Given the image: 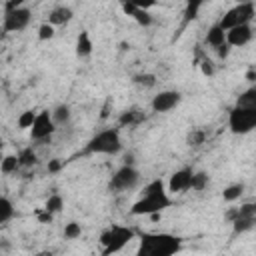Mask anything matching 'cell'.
Masks as SVG:
<instances>
[{
  "label": "cell",
  "instance_id": "f35d334b",
  "mask_svg": "<svg viewBox=\"0 0 256 256\" xmlns=\"http://www.w3.org/2000/svg\"><path fill=\"white\" fill-rule=\"evenodd\" d=\"M0 34H2V26H0Z\"/></svg>",
  "mask_w": 256,
  "mask_h": 256
},
{
  "label": "cell",
  "instance_id": "6da1fadb",
  "mask_svg": "<svg viewBox=\"0 0 256 256\" xmlns=\"http://www.w3.org/2000/svg\"><path fill=\"white\" fill-rule=\"evenodd\" d=\"M182 250V238L170 232H142L134 256H176Z\"/></svg>",
  "mask_w": 256,
  "mask_h": 256
},
{
  "label": "cell",
  "instance_id": "d4e9b609",
  "mask_svg": "<svg viewBox=\"0 0 256 256\" xmlns=\"http://www.w3.org/2000/svg\"><path fill=\"white\" fill-rule=\"evenodd\" d=\"M62 206H64L62 196H60V194H52V196H48V200H46V204H44V210L50 212V214H56V212L62 210Z\"/></svg>",
  "mask_w": 256,
  "mask_h": 256
},
{
  "label": "cell",
  "instance_id": "f1b7e54d",
  "mask_svg": "<svg viewBox=\"0 0 256 256\" xmlns=\"http://www.w3.org/2000/svg\"><path fill=\"white\" fill-rule=\"evenodd\" d=\"M80 234H82L80 224H76V222H68V224L64 226V236H66L68 240H74V238H78Z\"/></svg>",
  "mask_w": 256,
  "mask_h": 256
},
{
  "label": "cell",
  "instance_id": "44dd1931",
  "mask_svg": "<svg viewBox=\"0 0 256 256\" xmlns=\"http://www.w3.org/2000/svg\"><path fill=\"white\" fill-rule=\"evenodd\" d=\"M16 158H18V164H20V166H24V168L34 166V164H36V160H38V158H36V152H34L30 146H28V148H22V150L18 152V156H16Z\"/></svg>",
  "mask_w": 256,
  "mask_h": 256
},
{
  "label": "cell",
  "instance_id": "30bf717a",
  "mask_svg": "<svg viewBox=\"0 0 256 256\" xmlns=\"http://www.w3.org/2000/svg\"><path fill=\"white\" fill-rule=\"evenodd\" d=\"M254 222H256V204L252 202H246L238 208V216L232 220V226H234V234H244L248 230L254 228Z\"/></svg>",
  "mask_w": 256,
  "mask_h": 256
},
{
  "label": "cell",
  "instance_id": "7a4b0ae2",
  "mask_svg": "<svg viewBox=\"0 0 256 256\" xmlns=\"http://www.w3.org/2000/svg\"><path fill=\"white\" fill-rule=\"evenodd\" d=\"M170 206H172V200H170V196L164 188V182L160 178H156L150 184H146L142 198L132 204L130 214H134V216H154V214H160L162 210H166Z\"/></svg>",
  "mask_w": 256,
  "mask_h": 256
},
{
  "label": "cell",
  "instance_id": "d6a6232c",
  "mask_svg": "<svg viewBox=\"0 0 256 256\" xmlns=\"http://www.w3.org/2000/svg\"><path fill=\"white\" fill-rule=\"evenodd\" d=\"M202 72L206 74V76H212L214 74V66H212V62L206 58V60H202Z\"/></svg>",
  "mask_w": 256,
  "mask_h": 256
},
{
  "label": "cell",
  "instance_id": "5bb4252c",
  "mask_svg": "<svg viewBox=\"0 0 256 256\" xmlns=\"http://www.w3.org/2000/svg\"><path fill=\"white\" fill-rule=\"evenodd\" d=\"M122 10H124V14H128V16H132L140 26H150L152 24V14L148 12V10H144V8H140L136 2H126V4H122Z\"/></svg>",
  "mask_w": 256,
  "mask_h": 256
},
{
  "label": "cell",
  "instance_id": "e575fe53",
  "mask_svg": "<svg viewBox=\"0 0 256 256\" xmlns=\"http://www.w3.org/2000/svg\"><path fill=\"white\" fill-rule=\"evenodd\" d=\"M216 52H218L220 58H228V54H230V46H228V44H222L220 48H216Z\"/></svg>",
  "mask_w": 256,
  "mask_h": 256
},
{
  "label": "cell",
  "instance_id": "ac0fdd59",
  "mask_svg": "<svg viewBox=\"0 0 256 256\" xmlns=\"http://www.w3.org/2000/svg\"><path fill=\"white\" fill-rule=\"evenodd\" d=\"M206 44H210L212 48H220L222 44H226V32L218 24H212L206 32Z\"/></svg>",
  "mask_w": 256,
  "mask_h": 256
},
{
  "label": "cell",
  "instance_id": "484cf974",
  "mask_svg": "<svg viewBox=\"0 0 256 256\" xmlns=\"http://www.w3.org/2000/svg\"><path fill=\"white\" fill-rule=\"evenodd\" d=\"M206 186H208V174H206V172H192V182H190V188H192V190L202 192Z\"/></svg>",
  "mask_w": 256,
  "mask_h": 256
},
{
  "label": "cell",
  "instance_id": "277c9868",
  "mask_svg": "<svg viewBox=\"0 0 256 256\" xmlns=\"http://www.w3.org/2000/svg\"><path fill=\"white\" fill-rule=\"evenodd\" d=\"M136 236V230L130 226H112L100 234L102 244V256H112L120 252L124 246L130 244V240Z\"/></svg>",
  "mask_w": 256,
  "mask_h": 256
},
{
  "label": "cell",
  "instance_id": "603a6c76",
  "mask_svg": "<svg viewBox=\"0 0 256 256\" xmlns=\"http://www.w3.org/2000/svg\"><path fill=\"white\" fill-rule=\"evenodd\" d=\"M14 216V206L6 196H0V224L8 222Z\"/></svg>",
  "mask_w": 256,
  "mask_h": 256
},
{
  "label": "cell",
  "instance_id": "d6986e66",
  "mask_svg": "<svg viewBox=\"0 0 256 256\" xmlns=\"http://www.w3.org/2000/svg\"><path fill=\"white\" fill-rule=\"evenodd\" d=\"M50 116H52L54 126H64V124L70 122L72 112H70V106H68V104H58V106L50 112Z\"/></svg>",
  "mask_w": 256,
  "mask_h": 256
},
{
  "label": "cell",
  "instance_id": "7c38bea8",
  "mask_svg": "<svg viewBox=\"0 0 256 256\" xmlns=\"http://www.w3.org/2000/svg\"><path fill=\"white\" fill-rule=\"evenodd\" d=\"M254 32L250 24H242V26H234L230 30H226V44L228 46H246L252 40Z\"/></svg>",
  "mask_w": 256,
  "mask_h": 256
},
{
  "label": "cell",
  "instance_id": "83f0119b",
  "mask_svg": "<svg viewBox=\"0 0 256 256\" xmlns=\"http://www.w3.org/2000/svg\"><path fill=\"white\" fill-rule=\"evenodd\" d=\"M34 118H36V112H32V110H24V112L18 116V126H20V128H32Z\"/></svg>",
  "mask_w": 256,
  "mask_h": 256
},
{
  "label": "cell",
  "instance_id": "7402d4cb",
  "mask_svg": "<svg viewBox=\"0 0 256 256\" xmlns=\"http://www.w3.org/2000/svg\"><path fill=\"white\" fill-rule=\"evenodd\" d=\"M242 194H244V184L236 182V184H230V186H226V188H224L222 198H224L226 202H234V200H238Z\"/></svg>",
  "mask_w": 256,
  "mask_h": 256
},
{
  "label": "cell",
  "instance_id": "3957f363",
  "mask_svg": "<svg viewBox=\"0 0 256 256\" xmlns=\"http://www.w3.org/2000/svg\"><path fill=\"white\" fill-rule=\"evenodd\" d=\"M120 150H122V140H120L118 128H106L96 132L86 142V148H84L86 154H108V156H114Z\"/></svg>",
  "mask_w": 256,
  "mask_h": 256
},
{
  "label": "cell",
  "instance_id": "4fadbf2b",
  "mask_svg": "<svg viewBox=\"0 0 256 256\" xmlns=\"http://www.w3.org/2000/svg\"><path fill=\"white\" fill-rule=\"evenodd\" d=\"M190 182H192V170L190 168H180L170 176L168 182V192L172 194H182L186 190H190Z\"/></svg>",
  "mask_w": 256,
  "mask_h": 256
},
{
  "label": "cell",
  "instance_id": "8992f818",
  "mask_svg": "<svg viewBox=\"0 0 256 256\" xmlns=\"http://www.w3.org/2000/svg\"><path fill=\"white\" fill-rule=\"evenodd\" d=\"M254 12H256L254 2H250V0H248V2H240V4H236V6H232L230 10L224 12V16L220 18L218 26L226 32V30H230V28H234V26L250 24L252 18H254Z\"/></svg>",
  "mask_w": 256,
  "mask_h": 256
},
{
  "label": "cell",
  "instance_id": "f546056e",
  "mask_svg": "<svg viewBox=\"0 0 256 256\" xmlns=\"http://www.w3.org/2000/svg\"><path fill=\"white\" fill-rule=\"evenodd\" d=\"M204 138H206V132L204 130H192L190 134H188V144L190 146H200L202 142H204Z\"/></svg>",
  "mask_w": 256,
  "mask_h": 256
},
{
  "label": "cell",
  "instance_id": "4316f807",
  "mask_svg": "<svg viewBox=\"0 0 256 256\" xmlns=\"http://www.w3.org/2000/svg\"><path fill=\"white\" fill-rule=\"evenodd\" d=\"M18 168H20V164H18V158L16 156H4L2 162H0V172L2 174H12Z\"/></svg>",
  "mask_w": 256,
  "mask_h": 256
},
{
  "label": "cell",
  "instance_id": "8fae6325",
  "mask_svg": "<svg viewBox=\"0 0 256 256\" xmlns=\"http://www.w3.org/2000/svg\"><path fill=\"white\" fill-rule=\"evenodd\" d=\"M180 100H182L180 92H176V90H162V92H158L152 98V110L154 112H168L174 106H178Z\"/></svg>",
  "mask_w": 256,
  "mask_h": 256
},
{
  "label": "cell",
  "instance_id": "9c48e42d",
  "mask_svg": "<svg viewBox=\"0 0 256 256\" xmlns=\"http://www.w3.org/2000/svg\"><path fill=\"white\" fill-rule=\"evenodd\" d=\"M54 132H56V126H54V122H52L50 112H48V110L38 112L36 118H34V124H32V128H30L32 140H38V142H40V140H46V138H50Z\"/></svg>",
  "mask_w": 256,
  "mask_h": 256
},
{
  "label": "cell",
  "instance_id": "8d00e7d4",
  "mask_svg": "<svg viewBox=\"0 0 256 256\" xmlns=\"http://www.w3.org/2000/svg\"><path fill=\"white\" fill-rule=\"evenodd\" d=\"M2 148H4V140L0 138V162H2V158H4V156H2Z\"/></svg>",
  "mask_w": 256,
  "mask_h": 256
},
{
  "label": "cell",
  "instance_id": "ffe728a7",
  "mask_svg": "<svg viewBox=\"0 0 256 256\" xmlns=\"http://www.w3.org/2000/svg\"><path fill=\"white\" fill-rule=\"evenodd\" d=\"M238 108H256V86H250L236 98Z\"/></svg>",
  "mask_w": 256,
  "mask_h": 256
},
{
  "label": "cell",
  "instance_id": "d590c367",
  "mask_svg": "<svg viewBox=\"0 0 256 256\" xmlns=\"http://www.w3.org/2000/svg\"><path fill=\"white\" fill-rule=\"evenodd\" d=\"M50 218H52L50 212H46V210H44V212H38V220H40V222H50Z\"/></svg>",
  "mask_w": 256,
  "mask_h": 256
},
{
  "label": "cell",
  "instance_id": "1f68e13d",
  "mask_svg": "<svg viewBox=\"0 0 256 256\" xmlns=\"http://www.w3.org/2000/svg\"><path fill=\"white\" fill-rule=\"evenodd\" d=\"M200 6H202L200 2H188V6H186V18H184V24L196 18V12H198V8H200Z\"/></svg>",
  "mask_w": 256,
  "mask_h": 256
},
{
  "label": "cell",
  "instance_id": "e0dca14e",
  "mask_svg": "<svg viewBox=\"0 0 256 256\" xmlns=\"http://www.w3.org/2000/svg\"><path fill=\"white\" fill-rule=\"evenodd\" d=\"M92 40H90V34L86 30H82L76 38V56L78 58H88L92 54Z\"/></svg>",
  "mask_w": 256,
  "mask_h": 256
},
{
  "label": "cell",
  "instance_id": "2e32d148",
  "mask_svg": "<svg viewBox=\"0 0 256 256\" xmlns=\"http://www.w3.org/2000/svg\"><path fill=\"white\" fill-rule=\"evenodd\" d=\"M144 118H146V114H144L140 108H128V110H124V112L120 114L118 126H122V128H126V126H138Z\"/></svg>",
  "mask_w": 256,
  "mask_h": 256
},
{
  "label": "cell",
  "instance_id": "9a60e30c",
  "mask_svg": "<svg viewBox=\"0 0 256 256\" xmlns=\"http://www.w3.org/2000/svg\"><path fill=\"white\" fill-rule=\"evenodd\" d=\"M72 16H74L72 8H68V6H56L48 14V24H52V26H64V24H68L72 20Z\"/></svg>",
  "mask_w": 256,
  "mask_h": 256
},
{
  "label": "cell",
  "instance_id": "52a82bcc",
  "mask_svg": "<svg viewBox=\"0 0 256 256\" xmlns=\"http://www.w3.org/2000/svg\"><path fill=\"white\" fill-rule=\"evenodd\" d=\"M228 128L234 134H248L256 128V108L234 106L228 114Z\"/></svg>",
  "mask_w": 256,
  "mask_h": 256
},
{
  "label": "cell",
  "instance_id": "4dcf8cb0",
  "mask_svg": "<svg viewBox=\"0 0 256 256\" xmlns=\"http://www.w3.org/2000/svg\"><path fill=\"white\" fill-rule=\"evenodd\" d=\"M52 36H54V26H52V24L44 22V24L38 26V38H40V40H50Z\"/></svg>",
  "mask_w": 256,
  "mask_h": 256
},
{
  "label": "cell",
  "instance_id": "cb8c5ba5",
  "mask_svg": "<svg viewBox=\"0 0 256 256\" xmlns=\"http://www.w3.org/2000/svg\"><path fill=\"white\" fill-rule=\"evenodd\" d=\"M132 82L136 86H142V88H152V86H156V76L150 72H140L132 78Z\"/></svg>",
  "mask_w": 256,
  "mask_h": 256
},
{
  "label": "cell",
  "instance_id": "74e56055",
  "mask_svg": "<svg viewBox=\"0 0 256 256\" xmlns=\"http://www.w3.org/2000/svg\"><path fill=\"white\" fill-rule=\"evenodd\" d=\"M38 256H52V254H50V252H40Z\"/></svg>",
  "mask_w": 256,
  "mask_h": 256
},
{
  "label": "cell",
  "instance_id": "5b68a950",
  "mask_svg": "<svg viewBox=\"0 0 256 256\" xmlns=\"http://www.w3.org/2000/svg\"><path fill=\"white\" fill-rule=\"evenodd\" d=\"M4 10L6 12H4V20H2V32H20L32 20L30 8L22 6L20 2H8L4 6Z\"/></svg>",
  "mask_w": 256,
  "mask_h": 256
},
{
  "label": "cell",
  "instance_id": "836d02e7",
  "mask_svg": "<svg viewBox=\"0 0 256 256\" xmlns=\"http://www.w3.org/2000/svg\"><path fill=\"white\" fill-rule=\"evenodd\" d=\"M60 168H62V162L58 158H54V160L48 162V172H58Z\"/></svg>",
  "mask_w": 256,
  "mask_h": 256
},
{
  "label": "cell",
  "instance_id": "ba28073f",
  "mask_svg": "<svg viewBox=\"0 0 256 256\" xmlns=\"http://www.w3.org/2000/svg\"><path fill=\"white\" fill-rule=\"evenodd\" d=\"M140 182V172L134 168V166H122V168H118L114 174H112V178H110V190H114V192H124V190H132V188H136V184Z\"/></svg>",
  "mask_w": 256,
  "mask_h": 256
}]
</instances>
